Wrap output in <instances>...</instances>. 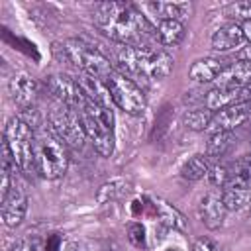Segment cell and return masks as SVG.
<instances>
[{
  "label": "cell",
  "instance_id": "26",
  "mask_svg": "<svg viewBox=\"0 0 251 251\" xmlns=\"http://www.w3.org/2000/svg\"><path fill=\"white\" fill-rule=\"evenodd\" d=\"M229 171H231V167H227V165H224V163L212 165V169H210V173H208V178H210L212 184L224 186V184L227 182V178H229Z\"/></svg>",
  "mask_w": 251,
  "mask_h": 251
},
{
  "label": "cell",
  "instance_id": "11",
  "mask_svg": "<svg viewBox=\"0 0 251 251\" xmlns=\"http://www.w3.org/2000/svg\"><path fill=\"white\" fill-rule=\"evenodd\" d=\"M226 204H224V198L220 192H208L202 196L200 204H198V216L202 220V224L208 227V229H218L222 227L224 220H226Z\"/></svg>",
  "mask_w": 251,
  "mask_h": 251
},
{
  "label": "cell",
  "instance_id": "20",
  "mask_svg": "<svg viewBox=\"0 0 251 251\" xmlns=\"http://www.w3.org/2000/svg\"><path fill=\"white\" fill-rule=\"evenodd\" d=\"M157 37L167 47L178 45L182 41V37H184L182 22H176V20H163V22H159L157 24Z\"/></svg>",
  "mask_w": 251,
  "mask_h": 251
},
{
  "label": "cell",
  "instance_id": "10",
  "mask_svg": "<svg viewBox=\"0 0 251 251\" xmlns=\"http://www.w3.org/2000/svg\"><path fill=\"white\" fill-rule=\"evenodd\" d=\"M27 204H29V198H27V192H25L24 184L14 180L10 194L2 200V220H4V224L8 227H18L25 218Z\"/></svg>",
  "mask_w": 251,
  "mask_h": 251
},
{
  "label": "cell",
  "instance_id": "1",
  "mask_svg": "<svg viewBox=\"0 0 251 251\" xmlns=\"http://www.w3.org/2000/svg\"><path fill=\"white\" fill-rule=\"evenodd\" d=\"M96 27L126 45H143V39L157 35V25L137 6L124 2H102L94 8Z\"/></svg>",
  "mask_w": 251,
  "mask_h": 251
},
{
  "label": "cell",
  "instance_id": "3",
  "mask_svg": "<svg viewBox=\"0 0 251 251\" xmlns=\"http://www.w3.org/2000/svg\"><path fill=\"white\" fill-rule=\"evenodd\" d=\"M76 112L80 116L84 133L92 141L94 149L102 157H110L114 153V112L112 108L86 100V104Z\"/></svg>",
  "mask_w": 251,
  "mask_h": 251
},
{
  "label": "cell",
  "instance_id": "12",
  "mask_svg": "<svg viewBox=\"0 0 251 251\" xmlns=\"http://www.w3.org/2000/svg\"><path fill=\"white\" fill-rule=\"evenodd\" d=\"M214 82L216 86H226V88H241V86L251 84V61L239 59L224 67V71L218 75Z\"/></svg>",
  "mask_w": 251,
  "mask_h": 251
},
{
  "label": "cell",
  "instance_id": "22",
  "mask_svg": "<svg viewBox=\"0 0 251 251\" xmlns=\"http://www.w3.org/2000/svg\"><path fill=\"white\" fill-rule=\"evenodd\" d=\"M214 114L212 110H208L206 106L204 108H194V110H188L184 116H182V122L188 129H194V131H202V129H208L212 120H214Z\"/></svg>",
  "mask_w": 251,
  "mask_h": 251
},
{
  "label": "cell",
  "instance_id": "16",
  "mask_svg": "<svg viewBox=\"0 0 251 251\" xmlns=\"http://www.w3.org/2000/svg\"><path fill=\"white\" fill-rule=\"evenodd\" d=\"M243 41H245V37H243L241 25L239 24H227V25H222V27H218L214 31L212 49H216V51H231V49L241 47Z\"/></svg>",
  "mask_w": 251,
  "mask_h": 251
},
{
  "label": "cell",
  "instance_id": "32",
  "mask_svg": "<svg viewBox=\"0 0 251 251\" xmlns=\"http://www.w3.org/2000/svg\"><path fill=\"white\" fill-rule=\"evenodd\" d=\"M169 251H176V249H169Z\"/></svg>",
  "mask_w": 251,
  "mask_h": 251
},
{
  "label": "cell",
  "instance_id": "23",
  "mask_svg": "<svg viewBox=\"0 0 251 251\" xmlns=\"http://www.w3.org/2000/svg\"><path fill=\"white\" fill-rule=\"evenodd\" d=\"M14 171H16V165L12 161V155L8 151L6 145H2V173H0V202L10 194L12 190V184H14Z\"/></svg>",
  "mask_w": 251,
  "mask_h": 251
},
{
  "label": "cell",
  "instance_id": "9",
  "mask_svg": "<svg viewBox=\"0 0 251 251\" xmlns=\"http://www.w3.org/2000/svg\"><path fill=\"white\" fill-rule=\"evenodd\" d=\"M104 84H106V88H108V92H110V98H112V102L120 108V110H124L126 114H131V116H137V114H141L143 110H145V94H143V90L129 78V76H126L124 73H120V71H112L106 78H104Z\"/></svg>",
  "mask_w": 251,
  "mask_h": 251
},
{
  "label": "cell",
  "instance_id": "31",
  "mask_svg": "<svg viewBox=\"0 0 251 251\" xmlns=\"http://www.w3.org/2000/svg\"><path fill=\"white\" fill-rule=\"evenodd\" d=\"M245 108H247V112H249V118H251V102H245Z\"/></svg>",
  "mask_w": 251,
  "mask_h": 251
},
{
  "label": "cell",
  "instance_id": "25",
  "mask_svg": "<svg viewBox=\"0 0 251 251\" xmlns=\"http://www.w3.org/2000/svg\"><path fill=\"white\" fill-rule=\"evenodd\" d=\"M127 241H129L133 247H139V249H143V247L147 245V235H145L143 224L133 222V224L127 226Z\"/></svg>",
  "mask_w": 251,
  "mask_h": 251
},
{
  "label": "cell",
  "instance_id": "21",
  "mask_svg": "<svg viewBox=\"0 0 251 251\" xmlns=\"http://www.w3.org/2000/svg\"><path fill=\"white\" fill-rule=\"evenodd\" d=\"M231 145H233V133L231 131H214L208 145H206V155L210 159H222L227 155Z\"/></svg>",
  "mask_w": 251,
  "mask_h": 251
},
{
  "label": "cell",
  "instance_id": "17",
  "mask_svg": "<svg viewBox=\"0 0 251 251\" xmlns=\"http://www.w3.org/2000/svg\"><path fill=\"white\" fill-rule=\"evenodd\" d=\"M224 63L220 59H198L190 65L188 69V76L194 80V82H214L218 78V75L224 71Z\"/></svg>",
  "mask_w": 251,
  "mask_h": 251
},
{
  "label": "cell",
  "instance_id": "14",
  "mask_svg": "<svg viewBox=\"0 0 251 251\" xmlns=\"http://www.w3.org/2000/svg\"><path fill=\"white\" fill-rule=\"evenodd\" d=\"M247 120H249V112H247L245 104H235V106H229V108H224V110L216 112L208 129H214V131H233L237 126H241Z\"/></svg>",
  "mask_w": 251,
  "mask_h": 251
},
{
  "label": "cell",
  "instance_id": "19",
  "mask_svg": "<svg viewBox=\"0 0 251 251\" xmlns=\"http://www.w3.org/2000/svg\"><path fill=\"white\" fill-rule=\"evenodd\" d=\"M210 169H212L210 157L198 153V155H192V157H188V159L184 161V165L180 167V175H182V178H186V180H200V178L208 176Z\"/></svg>",
  "mask_w": 251,
  "mask_h": 251
},
{
  "label": "cell",
  "instance_id": "30",
  "mask_svg": "<svg viewBox=\"0 0 251 251\" xmlns=\"http://www.w3.org/2000/svg\"><path fill=\"white\" fill-rule=\"evenodd\" d=\"M239 25H241V31H243L245 41H249V43H251V20H245V22H241Z\"/></svg>",
  "mask_w": 251,
  "mask_h": 251
},
{
  "label": "cell",
  "instance_id": "27",
  "mask_svg": "<svg viewBox=\"0 0 251 251\" xmlns=\"http://www.w3.org/2000/svg\"><path fill=\"white\" fill-rule=\"evenodd\" d=\"M8 251H43V243L39 237H24L16 241Z\"/></svg>",
  "mask_w": 251,
  "mask_h": 251
},
{
  "label": "cell",
  "instance_id": "8",
  "mask_svg": "<svg viewBox=\"0 0 251 251\" xmlns=\"http://www.w3.org/2000/svg\"><path fill=\"white\" fill-rule=\"evenodd\" d=\"M47 122H49V131L53 135H57L65 145L71 147H82L86 133L80 122V116L75 108L59 102L55 104L49 114H47Z\"/></svg>",
  "mask_w": 251,
  "mask_h": 251
},
{
  "label": "cell",
  "instance_id": "15",
  "mask_svg": "<svg viewBox=\"0 0 251 251\" xmlns=\"http://www.w3.org/2000/svg\"><path fill=\"white\" fill-rule=\"evenodd\" d=\"M10 94H12V100L18 102L20 106H29L35 96H37V82L33 76H29L27 73H16L12 78H10Z\"/></svg>",
  "mask_w": 251,
  "mask_h": 251
},
{
  "label": "cell",
  "instance_id": "28",
  "mask_svg": "<svg viewBox=\"0 0 251 251\" xmlns=\"http://www.w3.org/2000/svg\"><path fill=\"white\" fill-rule=\"evenodd\" d=\"M227 14L229 16H237L243 22L251 20V0H243V2H235L231 6H227Z\"/></svg>",
  "mask_w": 251,
  "mask_h": 251
},
{
  "label": "cell",
  "instance_id": "18",
  "mask_svg": "<svg viewBox=\"0 0 251 251\" xmlns=\"http://www.w3.org/2000/svg\"><path fill=\"white\" fill-rule=\"evenodd\" d=\"M153 208H155L157 218L161 220L163 226H167V227H171V229H178V231H184V229H186V218H184L175 206H171L169 202L157 198V200L153 202Z\"/></svg>",
  "mask_w": 251,
  "mask_h": 251
},
{
  "label": "cell",
  "instance_id": "29",
  "mask_svg": "<svg viewBox=\"0 0 251 251\" xmlns=\"http://www.w3.org/2000/svg\"><path fill=\"white\" fill-rule=\"evenodd\" d=\"M190 251H220V247L210 239V237H198L194 243H192V249Z\"/></svg>",
  "mask_w": 251,
  "mask_h": 251
},
{
  "label": "cell",
  "instance_id": "7",
  "mask_svg": "<svg viewBox=\"0 0 251 251\" xmlns=\"http://www.w3.org/2000/svg\"><path fill=\"white\" fill-rule=\"evenodd\" d=\"M222 198L227 210H241L251 202V153L241 155L231 165L229 178L222 186Z\"/></svg>",
  "mask_w": 251,
  "mask_h": 251
},
{
  "label": "cell",
  "instance_id": "5",
  "mask_svg": "<svg viewBox=\"0 0 251 251\" xmlns=\"http://www.w3.org/2000/svg\"><path fill=\"white\" fill-rule=\"evenodd\" d=\"M35 167L37 173L49 180L67 173L69 153L67 145L51 131H39L35 135Z\"/></svg>",
  "mask_w": 251,
  "mask_h": 251
},
{
  "label": "cell",
  "instance_id": "4",
  "mask_svg": "<svg viewBox=\"0 0 251 251\" xmlns=\"http://www.w3.org/2000/svg\"><path fill=\"white\" fill-rule=\"evenodd\" d=\"M4 145L8 147L14 165L24 173L37 171L35 167V135L31 126L22 120L20 116H14L8 120L4 129Z\"/></svg>",
  "mask_w": 251,
  "mask_h": 251
},
{
  "label": "cell",
  "instance_id": "13",
  "mask_svg": "<svg viewBox=\"0 0 251 251\" xmlns=\"http://www.w3.org/2000/svg\"><path fill=\"white\" fill-rule=\"evenodd\" d=\"M139 10L149 12L147 18L153 16V18H159V22L163 20L182 22L190 14V4L188 2H143Z\"/></svg>",
  "mask_w": 251,
  "mask_h": 251
},
{
  "label": "cell",
  "instance_id": "24",
  "mask_svg": "<svg viewBox=\"0 0 251 251\" xmlns=\"http://www.w3.org/2000/svg\"><path fill=\"white\" fill-rule=\"evenodd\" d=\"M127 192H129V182H126L124 178H116V180H110L98 188L96 200H98V204H106V202L122 198Z\"/></svg>",
  "mask_w": 251,
  "mask_h": 251
},
{
  "label": "cell",
  "instance_id": "2",
  "mask_svg": "<svg viewBox=\"0 0 251 251\" xmlns=\"http://www.w3.org/2000/svg\"><path fill=\"white\" fill-rule=\"evenodd\" d=\"M120 63L133 75L151 80L165 78L173 69V57L167 51L149 45H126L120 51Z\"/></svg>",
  "mask_w": 251,
  "mask_h": 251
},
{
  "label": "cell",
  "instance_id": "6",
  "mask_svg": "<svg viewBox=\"0 0 251 251\" xmlns=\"http://www.w3.org/2000/svg\"><path fill=\"white\" fill-rule=\"evenodd\" d=\"M63 53L69 63L76 65L90 78H98L104 82V78L114 71L108 57H104L98 49H94L92 45L80 39H67L63 43Z\"/></svg>",
  "mask_w": 251,
  "mask_h": 251
}]
</instances>
